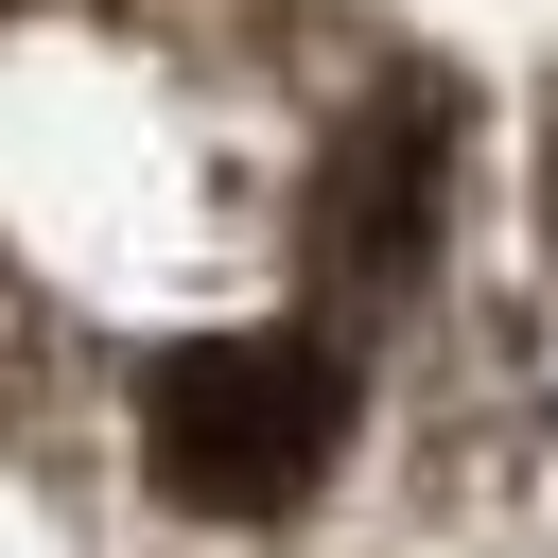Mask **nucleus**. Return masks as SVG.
<instances>
[{
    "label": "nucleus",
    "instance_id": "f257e3e1",
    "mask_svg": "<svg viewBox=\"0 0 558 558\" xmlns=\"http://www.w3.org/2000/svg\"><path fill=\"white\" fill-rule=\"evenodd\" d=\"M349 453V366L314 331H192L140 366V471L209 523H279Z\"/></svg>",
    "mask_w": 558,
    "mask_h": 558
},
{
    "label": "nucleus",
    "instance_id": "7ed1b4c3",
    "mask_svg": "<svg viewBox=\"0 0 558 558\" xmlns=\"http://www.w3.org/2000/svg\"><path fill=\"white\" fill-rule=\"evenodd\" d=\"M541 209H558V140H541Z\"/></svg>",
    "mask_w": 558,
    "mask_h": 558
},
{
    "label": "nucleus",
    "instance_id": "f03ea898",
    "mask_svg": "<svg viewBox=\"0 0 558 558\" xmlns=\"http://www.w3.org/2000/svg\"><path fill=\"white\" fill-rule=\"evenodd\" d=\"M436 140H453L436 87H401V105H366V122L331 140V192H314V209H331V279H401V262L436 244Z\"/></svg>",
    "mask_w": 558,
    "mask_h": 558
}]
</instances>
